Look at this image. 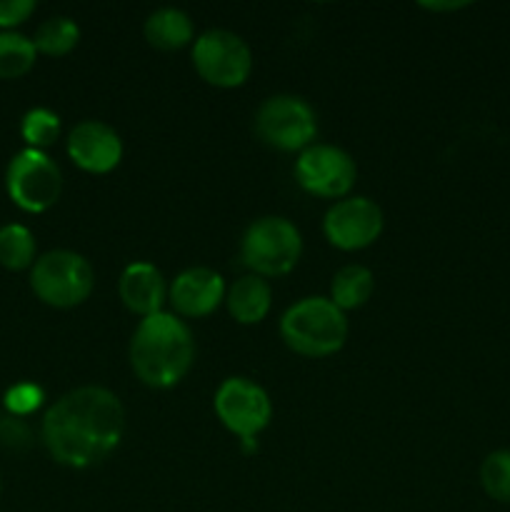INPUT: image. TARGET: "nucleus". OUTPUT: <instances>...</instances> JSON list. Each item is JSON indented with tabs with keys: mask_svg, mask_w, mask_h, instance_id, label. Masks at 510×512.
I'll return each instance as SVG.
<instances>
[{
	"mask_svg": "<svg viewBox=\"0 0 510 512\" xmlns=\"http://www.w3.org/2000/svg\"><path fill=\"white\" fill-rule=\"evenodd\" d=\"M240 450H243V455H255L258 453V438H243L240 440Z\"/></svg>",
	"mask_w": 510,
	"mask_h": 512,
	"instance_id": "bb28decb",
	"label": "nucleus"
},
{
	"mask_svg": "<svg viewBox=\"0 0 510 512\" xmlns=\"http://www.w3.org/2000/svg\"><path fill=\"white\" fill-rule=\"evenodd\" d=\"M118 293L125 308L140 318H150L155 313H163V303L168 298V288H165V278L153 263H130L128 268L120 273Z\"/></svg>",
	"mask_w": 510,
	"mask_h": 512,
	"instance_id": "4468645a",
	"label": "nucleus"
},
{
	"mask_svg": "<svg viewBox=\"0 0 510 512\" xmlns=\"http://www.w3.org/2000/svg\"><path fill=\"white\" fill-rule=\"evenodd\" d=\"M80 40V28L75 20L65 18V15H55L48 18L38 30H35V50L50 58H60V55H68L70 50L78 45Z\"/></svg>",
	"mask_w": 510,
	"mask_h": 512,
	"instance_id": "aec40b11",
	"label": "nucleus"
},
{
	"mask_svg": "<svg viewBox=\"0 0 510 512\" xmlns=\"http://www.w3.org/2000/svg\"><path fill=\"white\" fill-rule=\"evenodd\" d=\"M358 168L355 160L335 145L315 143L295 160V180L305 193L315 198L343 200L353 190Z\"/></svg>",
	"mask_w": 510,
	"mask_h": 512,
	"instance_id": "1a4fd4ad",
	"label": "nucleus"
},
{
	"mask_svg": "<svg viewBox=\"0 0 510 512\" xmlns=\"http://www.w3.org/2000/svg\"><path fill=\"white\" fill-rule=\"evenodd\" d=\"M195 360V340L188 325L173 313L143 318L130 340V365L140 383L165 390L190 373Z\"/></svg>",
	"mask_w": 510,
	"mask_h": 512,
	"instance_id": "f03ea898",
	"label": "nucleus"
},
{
	"mask_svg": "<svg viewBox=\"0 0 510 512\" xmlns=\"http://www.w3.org/2000/svg\"><path fill=\"white\" fill-rule=\"evenodd\" d=\"M38 50L35 43L15 30H0V80L23 78L33 70Z\"/></svg>",
	"mask_w": 510,
	"mask_h": 512,
	"instance_id": "a211bd4d",
	"label": "nucleus"
},
{
	"mask_svg": "<svg viewBox=\"0 0 510 512\" xmlns=\"http://www.w3.org/2000/svg\"><path fill=\"white\" fill-rule=\"evenodd\" d=\"M43 403L45 390L35 383H15L3 395L5 413L15 415V418H28V415L38 413Z\"/></svg>",
	"mask_w": 510,
	"mask_h": 512,
	"instance_id": "5701e85b",
	"label": "nucleus"
},
{
	"mask_svg": "<svg viewBox=\"0 0 510 512\" xmlns=\"http://www.w3.org/2000/svg\"><path fill=\"white\" fill-rule=\"evenodd\" d=\"M225 305L240 325H255L270 313L273 290H270L268 280L258 278V275H243L225 293Z\"/></svg>",
	"mask_w": 510,
	"mask_h": 512,
	"instance_id": "2eb2a0df",
	"label": "nucleus"
},
{
	"mask_svg": "<svg viewBox=\"0 0 510 512\" xmlns=\"http://www.w3.org/2000/svg\"><path fill=\"white\" fill-rule=\"evenodd\" d=\"M95 273L88 260L73 250H50L30 268V288L50 308L68 310L93 293Z\"/></svg>",
	"mask_w": 510,
	"mask_h": 512,
	"instance_id": "39448f33",
	"label": "nucleus"
},
{
	"mask_svg": "<svg viewBox=\"0 0 510 512\" xmlns=\"http://www.w3.org/2000/svg\"><path fill=\"white\" fill-rule=\"evenodd\" d=\"M280 335L303 358H328L348 340V320L330 298H303L283 313Z\"/></svg>",
	"mask_w": 510,
	"mask_h": 512,
	"instance_id": "7ed1b4c3",
	"label": "nucleus"
},
{
	"mask_svg": "<svg viewBox=\"0 0 510 512\" xmlns=\"http://www.w3.org/2000/svg\"><path fill=\"white\" fill-rule=\"evenodd\" d=\"M0 495H3V475H0Z\"/></svg>",
	"mask_w": 510,
	"mask_h": 512,
	"instance_id": "cd10ccee",
	"label": "nucleus"
},
{
	"mask_svg": "<svg viewBox=\"0 0 510 512\" xmlns=\"http://www.w3.org/2000/svg\"><path fill=\"white\" fill-rule=\"evenodd\" d=\"M33 13V0H0V30H15Z\"/></svg>",
	"mask_w": 510,
	"mask_h": 512,
	"instance_id": "393cba45",
	"label": "nucleus"
},
{
	"mask_svg": "<svg viewBox=\"0 0 510 512\" xmlns=\"http://www.w3.org/2000/svg\"><path fill=\"white\" fill-rule=\"evenodd\" d=\"M145 40L158 50H180L193 40V20L178 8H160L145 20Z\"/></svg>",
	"mask_w": 510,
	"mask_h": 512,
	"instance_id": "dca6fc26",
	"label": "nucleus"
},
{
	"mask_svg": "<svg viewBox=\"0 0 510 512\" xmlns=\"http://www.w3.org/2000/svg\"><path fill=\"white\" fill-rule=\"evenodd\" d=\"M20 135L25 145L33 150L50 148L60 138V118L58 113L48 108H30L20 120Z\"/></svg>",
	"mask_w": 510,
	"mask_h": 512,
	"instance_id": "412c9836",
	"label": "nucleus"
},
{
	"mask_svg": "<svg viewBox=\"0 0 510 512\" xmlns=\"http://www.w3.org/2000/svg\"><path fill=\"white\" fill-rule=\"evenodd\" d=\"M375 290V278L368 268L363 265H345L333 275L330 283V300L338 305L340 310H355L363 308L370 300Z\"/></svg>",
	"mask_w": 510,
	"mask_h": 512,
	"instance_id": "f3484780",
	"label": "nucleus"
},
{
	"mask_svg": "<svg viewBox=\"0 0 510 512\" xmlns=\"http://www.w3.org/2000/svg\"><path fill=\"white\" fill-rule=\"evenodd\" d=\"M68 155L85 173L105 175L123 160V140L108 123L83 120L70 130Z\"/></svg>",
	"mask_w": 510,
	"mask_h": 512,
	"instance_id": "f8f14e48",
	"label": "nucleus"
},
{
	"mask_svg": "<svg viewBox=\"0 0 510 512\" xmlns=\"http://www.w3.org/2000/svg\"><path fill=\"white\" fill-rule=\"evenodd\" d=\"M255 133L280 153H303L318 135V120L313 108L298 95H273L258 108Z\"/></svg>",
	"mask_w": 510,
	"mask_h": 512,
	"instance_id": "0eeeda50",
	"label": "nucleus"
},
{
	"mask_svg": "<svg viewBox=\"0 0 510 512\" xmlns=\"http://www.w3.org/2000/svg\"><path fill=\"white\" fill-rule=\"evenodd\" d=\"M195 73L215 88H240L253 70V53L240 35L208 30L193 45Z\"/></svg>",
	"mask_w": 510,
	"mask_h": 512,
	"instance_id": "6e6552de",
	"label": "nucleus"
},
{
	"mask_svg": "<svg viewBox=\"0 0 510 512\" xmlns=\"http://www.w3.org/2000/svg\"><path fill=\"white\" fill-rule=\"evenodd\" d=\"M215 415L233 435L258 438L273 418V405L268 393L248 378H228L220 383L213 400Z\"/></svg>",
	"mask_w": 510,
	"mask_h": 512,
	"instance_id": "9d476101",
	"label": "nucleus"
},
{
	"mask_svg": "<svg viewBox=\"0 0 510 512\" xmlns=\"http://www.w3.org/2000/svg\"><path fill=\"white\" fill-rule=\"evenodd\" d=\"M480 485L498 503H510V450H495L480 465Z\"/></svg>",
	"mask_w": 510,
	"mask_h": 512,
	"instance_id": "4be33fe9",
	"label": "nucleus"
},
{
	"mask_svg": "<svg viewBox=\"0 0 510 512\" xmlns=\"http://www.w3.org/2000/svg\"><path fill=\"white\" fill-rule=\"evenodd\" d=\"M0 265L13 273L35 265V238L25 225L8 223L0 228Z\"/></svg>",
	"mask_w": 510,
	"mask_h": 512,
	"instance_id": "6ab92c4d",
	"label": "nucleus"
},
{
	"mask_svg": "<svg viewBox=\"0 0 510 512\" xmlns=\"http://www.w3.org/2000/svg\"><path fill=\"white\" fill-rule=\"evenodd\" d=\"M303 253L300 230L280 215L260 218L245 230L240 243V258L245 268L253 270L258 278H280L298 265Z\"/></svg>",
	"mask_w": 510,
	"mask_h": 512,
	"instance_id": "20e7f679",
	"label": "nucleus"
},
{
	"mask_svg": "<svg viewBox=\"0 0 510 512\" xmlns=\"http://www.w3.org/2000/svg\"><path fill=\"white\" fill-rule=\"evenodd\" d=\"M225 283L213 268H188L170 285V305L183 318H205L225 303Z\"/></svg>",
	"mask_w": 510,
	"mask_h": 512,
	"instance_id": "ddd939ff",
	"label": "nucleus"
},
{
	"mask_svg": "<svg viewBox=\"0 0 510 512\" xmlns=\"http://www.w3.org/2000/svg\"><path fill=\"white\" fill-rule=\"evenodd\" d=\"M383 210L370 198H343L325 213L323 233L340 250H363L383 233Z\"/></svg>",
	"mask_w": 510,
	"mask_h": 512,
	"instance_id": "9b49d317",
	"label": "nucleus"
},
{
	"mask_svg": "<svg viewBox=\"0 0 510 512\" xmlns=\"http://www.w3.org/2000/svg\"><path fill=\"white\" fill-rule=\"evenodd\" d=\"M468 3H420V8L433 10V13H440V10H460Z\"/></svg>",
	"mask_w": 510,
	"mask_h": 512,
	"instance_id": "a878e982",
	"label": "nucleus"
},
{
	"mask_svg": "<svg viewBox=\"0 0 510 512\" xmlns=\"http://www.w3.org/2000/svg\"><path fill=\"white\" fill-rule=\"evenodd\" d=\"M125 410L108 388L85 385L55 400L45 413L40 435L50 458L65 468H93L120 445Z\"/></svg>",
	"mask_w": 510,
	"mask_h": 512,
	"instance_id": "f257e3e1",
	"label": "nucleus"
},
{
	"mask_svg": "<svg viewBox=\"0 0 510 512\" xmlns=\"http://www.w3.org/2000/svg\"><path fill=\"white\" fill-rule=\"evenodd\" d=\"M33 443V433H30L28 423L15 415H0V445L8 450H28Z\"/></svg>",
	"mask_w": 510,
	"mask_h": 512,
	"instance_id": "b1692460",
	"label": "nucleus"
},
{
	"mask_svg": "<svg viewBox=\"0 0 510 512\" xmlns=\"http://www.w3.org/2000/svg\"><path fill=\"white\" fill-rule=\"evenodd\" d=\"M5 190L25 213H45L63 193V173L43 150L25 148L13 155L5 170Z\"/></svg>",
	"mask_w": 510,
	"mask_h": 512,
	"instance_id": "423d86ee",
	"label": "nucleus"
}]
</instances>
